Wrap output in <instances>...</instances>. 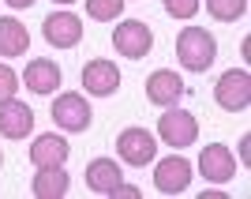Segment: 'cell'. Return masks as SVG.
I'll list each match as a JSON object with an SVG mask.
<instances>
[{
    "label": "cell",
    "mask_w": 251,
    "mask_h": 199,
    "mask_svg": "<svg viewBox=\"0 0 251 199\" xmlns=\"http://www.w3.org/2000/svg\"><path fill=\"white\" fill-rule=\"evenodd\" d=\"M218 57V42L206 27H184L176 38V60L188 68V72H206Z\"/></svg>",
    "instance_id": "6da1fadb"
},
{
    "label": "cell",
    "mask_w": 251,
    "mask_h": 199,
    "mask_svg": "<svg viewBox=\"0 0 251 199\" xmlns=\"http://www.w3.org/2000/svg\"><path fill=\"white\" fill-rule=\"evenodd\" d=\"M49 116H52V124L64 128V132H86L90 120H94V109H90L86 94H79V90H64V94H56Z\"/></svg>",
    "instance_id": "7a4b0ae2"
},
{
    "label": "cell",
    "mask_w": 251,
    "mask_h": 199,
    "mask_svg": "<svg viewBox=\"0 0 251 199\" xmlns=\"http://www.w3.org/2000/svg\"><path fill=\"white\" fill-rule=\"evenodd\" d=\"M214 102H218L225 113H244L251 105V75L229 68V72L214 83Z\"/></svg>",
    "instance_id": "3957f363"
},
{
    "label": "cell",
    "mask_w": 251,
    "mask_h": 199,
    "mask_svg": "<svg viewBox=\"0 0 251 199\" xmlns=\"http://www.w3.org/2000/svg\"><path fill=\"white\" fill-rule=\"evenodd\" d=\"M113 49L127 60H143L150 49H154V30H150L143 19H127L113 30Z\"/></svg>",
    "instance_id": "277c9868"
},
{
    "label": "cell",
    "mask_w": 251,
    "mask_h": 199,
    "mask_svg": "<svg viewBox=\"0 0 251 199\" xmlns=\"http://www.w3.org/2000/svg\"><path fill=\"white\" fill-rule=\"evenodd\" d=\"M157 139L169 143L173 150H184V147H191V143L199 139V120L191 113H184V109L161 113V120H157Z\"/></svg>",
    "instance_id": "5b68a950"
},
{
    "label": "cell",
    "mask_w": 251,
    "mask_h": 199,
    "mask_svg": "<svg viewBox=\"0 0 251 199\" xmlns=\"http://www.w3.org/2000/svg\"><path fill=\"white\" fill-rule=\"evenodd\" d=\"M42 34L52 49H75L83 42V19L75 11H52V15H45Z\"/></svg>",
    "instance_id": "8992f818"
},
{
    "label": "cell",
    "mask_w": 251,
    "mask_h": 199,
    "mask_svg": "<svg viewBox=\"0 0 251 199\" xmlns=\"http://www.w3.org/2000/svg\"><path fill=\"white\" fill-rule=\"evenodd\" d=\"M154 188L161 192V196H184V192L191 188V162L188 158H161L154 166Z\"/></svg>",
    "instance_id": "52a82bcc"
},
{
    "label": "cell",
    "mask_w": 251,
    "mask_h": 199,
    "mask_svg": "<svg viewBox=\"0 0 251 199\" xmlns=\"http://www.w3.org/2000/svg\"><path fill=\"white\" fill-rule=\"evenodd\" d=\"M116 154L124 158L127 166H150L157 154V139L150 136L147 128H124L116 136Z\"/></svg>",
    "instance_id": "ba28073f"
},
{
    "label": "cell",
    "mask_w": 251,
    "mask_h": 199,
    "mask_svg": "<svg viewBox=\"0 0 251 199\" xmlns=\"http://www.w3.org/2000/svg\"><path fill=\"white\" fill-rule=\"evenodd\" d=\"M199 173L206 180H214V184H225V180L236 177V158H232V150L225 147V143H210V147H202L199 154Z\"/></svg>",
    "instance_id": "9c48e42d"
},
{
    "label": "cell",
    "mask_w": 251,
    "mask_h": 199,
    "mask_svg": "<svg viewBox=\"0 0 251 199\" xmlns=\"http://www.w3.org/2000/svg\"><path fill=\"white\" fill-rule=\"evenodd\" d=\"M34 132V109L19 98L0 102V136L4 139H26Z\"/></svg>",
    "instance_id": "30bf717a"
},
{
    "label": "cell",
    "mask_w": 251,
    "mask_h": 199,
    "mask_svg": "<svg viewBox=\"0 0 251 199\" xmlns=\"http://www.w3.org/2000/svg\"><path fill=\"white\" fill-rule=\"evenodd\" d=\"M83 90L94 98H109L120 90V72L113 60H90L83 68Z\"/></svg>",
    "instance_id": "8fae6325"
},
{
    "label": "cell",
    "mask_w": 251,
    "mask_h": 199,
    "mask_svg": "<svg viewBox=\"0 0 251 199\" xmlns=\"http://www.w3.org/2000/svg\"><path fill=\"white\" fill-rule=\"evenodd\" d=\"M184 98V79L169 68H157L154 75L147 79V102L161 105V109H173V105Z\"/></svg>",
    "instance_id": "7c38bea8"
},
{
    "label": "cell",
    "mask_w": 251,
    "mask_h": 199,
    "mask_svg": "<svg viewBox=\"0 0 251 199\" xmlns=\"http://www.w3.org/2000/svg\"><path fill=\"white\" fill-rule=\"evenodd\" d=\"M19 79L30 86L34 94H56V86H60V64L49 60V57H34Z\"/></svg>",
    "instance_id": "4fadbf2b"
},
{
    "label": "cell",
    "mask_w": 251,
    "mask_h": 199,
    "mask_svg": "<svg viewBox=\"0 0 251 199\" xmlns=\"http://www.w3.org/2000/svg\"><path fill=\"white\" fill-rule=\"evenodd\" d=\"M68 154H72V147H68V139L56 136V132H45V136H38L30 143V162L34 169L42 166H64L68 162Z\"/></svg>",
    "instance_id": "5bb4252c"
},
{
    "label": "cell",
    "mask_w": 251,
    "mask_h": 199,
    "mask_svg": "<svg viewBox=\"0 0 251 199\" xmlns=\"http://www.w3.org/2000/svg\"><path fill=\"white\" fill-rule=\"evenodd\" d=\"M68 188H72V177L64 173V166H42L30 180V192L38 199H60L68 196Z\"/></svg>",
    "instance_id": "9a60e30c"
},
{
    "label": "cell",
    "mask_w": 251,
    "mask_h": 199,
    "mask_svg": "<svg viewBox=\"0 0 251 199\" xmlns=\"http://www.w3.org/2000/svg\"><path fill=\"white\" fill-rule=\"evenodd\" d=\"M120 180H124V173L116 166V158H94L86 166V188L94 192V196H109Z\"/></svg>",
    "instance_id": "2e32d148"
},
{
    "label": "cell",
    "mask_w": 251,
    "mask_h": 199,
    "mask_svg": "<svg viewBox=\"0 0 251 199\" xmlns=\"http://www.w3.org/2000/svg\"><path fill=\"white\" fill-rule=\"evenodd\" d=\"M30 53V34L15 15H0V57H26Z\"/></svg>",
    "instance_id": "e0dca14e"
},
{
    "label": "cell",
    "mask_w": 251,
    "mask_h": 199,
    "mask_svg": "<svg viewBox=\"0 0 251 199\" xmlns=\"http://www.w3.org/2000/svg\"><path fill=\"white\" fill-rule=\"evenodd\" d=\"M206 11L218 23H236L248 11V0H206Z\"/></svg>",
    "instance_id": "ac0fdd59"
},
{
    "label": "cell",
    "mask_w": 251,
    "mask_h": 199,
    "mask_svg": "<svg viewBox=\"0 0 251 199\" xmlns=\"http://www.w3.org/2000/svg\"><path fill=\"white\" fill-rule=\"evenodd\" d=\"M124 11V0H86V15L98 23H113Z\"/></svg>",
    "instance_id": "d6986e66"
},
{
    "label": "cell",
    "mask_w": 251,
    "mask_h": 199,
    "mask_svg": "<svg viewBox=\"0 0 251 199\" xmlns=\"http://www.w3.org/2000/svg\"><path fill=\"white\" fill-rule=\"evenodd\" d=\"M199 8H202V0H165V11L173 15V19H195L199 15Z\"/></svg>",
    "instance_id": "ffe728a7"
},
{
    "label": "cell",
    "mask_w": 251,
    "mask_h": 199,
    "mask_svg": "<svg viewBox=\"0 0 251 199\" xmlns=\"http://www.w3.org/2000/svg\"><path fill=\"white\" fill-rule=\"evenodd\" d=\"M15 94H19V75L11 72L8 64H0V102H8Z\"/></svg>",
    "instance_id": "44dd1931"
},
{
    "label": "cell",
    "mask_w": 251,
    "mask_h": 199,
    "mask_svg": "<svg viewBox=\"0 0 251 199\" xmlns=\"http://www.w3.org/2000/svg\"><path fill=\"white\" fill-rule=\"evenodd\" d=\"M109 196H113V199H139L143 192H139L135 184H124V180H120V184H116V188L109 192Z\"/></svg>",
    "instance_id": "7402d4cb"
},
{
    "label": "cell",
    "mask_w": 251,
    "mask_h": 199,
    "mask_svg": "<svg viewBox=\"0 0 251 199\" xmlns=\"http://www.w3.org/2000/svg\"><path fill=\"white\" fill-rule=\"evenodd\" d=\"M4 4H8V8H15V11H19V8H30L34 0H4Z\"/></svg>",
    "instance_id": "603a6c76"
},
{
    "label": "cell",
    "mask_w": 251,
    "mask_h": 199,
    "mask_svg": "<svg viewBox=\"0 0 251 199\" xmlns=\"http://www.w3.org/2000/svg\"><path fill=\"white\" fill-rule=\"evenodd\" d=\"M52 4H75V0H52Z\"/></svg>",
    "instance_id": "cb8c5ba5"
},
{
    "label": "cell",
    "mask_w": 251,
    "mask_h": 199,
    "mask_svg": "<svg viewBox=\"0 0 251 199\" xmlns=\"http://www.w3.org/2000/svg\"><path fill=\"white\" fill-rule=\"evenodd\" d=\"M0 166H4V154H0Z\"/></svg>",
    "instance_id": "d4e9b609"
}]
</instances>
